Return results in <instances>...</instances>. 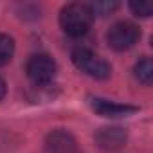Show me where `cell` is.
Masks as SVG:
<instances>
[{
	"instance_id": "6da1fadb",
	"label": "cell",
	"mask_w": 153,
	"mask_h": 153,
	"mask_svg": "<svg viewBox=\"0 0 153 153\" xmlns=\"http://www.w3.org/2000/svg\"><path fill=\"white\" fill-rule=\"evenodd\" d=\"M92 20H94V13H92L90 6L81 4V2H74V4L65 6L59 15L61 29L68 36H74V38L87 34L92 25Z\"/></svg>"
},
{
	"instance_id": "7a4b0ae2",
	"label": "cell",
	"mask_w": 153,
	"mask_h": 153,
	"mask_svg": "<svg viewBox=\"0 0 153 153\" xmlns=\"http://www.w3.org/2000/svg\"><path fill=\"white\" fill-rule=\"evenodd\" d=\"M72 61L81 72H85L90 78H96V79L110 78V72H112L110 65L99 56H96L90 49H85V47L76 49L72 52Z\"/></svg>"
},
{
	"instance_id": "3957f363",
	"label": "cell",
	"mask_w": 153,
	"mask_h": 153,
	"mask_svg": "<svg viewBox=\"0 0 153 153\" xmlns=\"http://www.w3.org/2000/svg\"><path fill=\"white\" fill-rule=\"evenodd\" d=\"M139 38H140V29L131 22H117L110 27L106 34L108 45L119 52L131 49L139 42Z\"/></svg>"
},
{
	"instance_id": "277c9868",
	"label": "cell",
	"mask_w": 153,
	"mask_h": 153,
	"mask_svg": "<svg viewBox=\"0 0 153 153\" xmlns=\"http://www.w3.org/2000/svg\"><path fill=\"white\" fill-rule=\"evenodd\" d=\"M56 68H58L56 61L49 54H34V56H31V59L27 61V67H25L29 79L38 87L49 85L54 79Z\"/></svg>"
},
{
	"instance_id": "5b68a950",
	"label": "cell",
	"mask_w": 153,
	"mask_h": 153,
	"mask_svg": "<svg viewBox=\"0 0 153 153\" xmlns=\"http://www.w3.org/2000/svg\"><path fill=\"white\" fill-rule=\"evenodd\" d=\"M90 106L96 114L103 115V117H126V115H131L135 114L139 108L137 106H131V105H121V103H114V101H106V99H101V97H92L90 99Z\"/></svg>"
},
{
	"instance_id": "8992f818",
	"label": "cell",
	"mask_w": 153,
	"mask_h": 153,
	"mask_svg": "<svg viewBox=\"0 0 153 153\" xmlns=\"http://www.w3.org/2000/svg\"><path fill=\"white\" fill-rule=\"evenodd\" d=\"M47 153H78L76 139L65 130H54L45 140Z\"/></svg>"
},
{
	"instance_id": "52a82bcc",
	"label": "cell",
	"mask_w": 153,
	"mask_h": 153,
	"mask_svg": "<svg viewBox=\"0 0 153 153\" xmlns=\"http://www.w3.org/2000/svg\"><path fill=\"white\" fill-rule=\"evenodd\" d=\"M96 142L106 151L119 149L126 142V130L121 126H106L96 133Z\"/></svg>"
},
{
	"instance_id": "ba28073f",
	"label": "cell",
	"mask_w": 153,
	"mask_h": 153,
	"mask_svg": "<svg viewBox=\"0 0 153 153\" xmlns=\"http://www.w3.org/2000/svg\"><path fill=\"white\" fill-rule=\"evenodd\" d=\"M135 78L142 85H151V81H153V61H151V58H142L137 61Z\"/></svg>"
},
{
	"instance_id": "9c48e42d",
	"label": "cell",
	"mask_w": 153,
	"mask_h": 153,
	"mask_svg": "<svg viewBox=\"0 0 153 153\" xmlns=\"http://www.w3.org/2000/svg\"><path fill=\"white\" fill-rule=\"evenodd\" d=\"M13 52H15V42H13V38L7 36V34H4V33H0V67L11 61Z\"/></svg>"
},
{
	"instance_id": "30bf717a",
	"label": "cell",
	"mask_w": 153,
	"mask_h": 153,
	"mask_svg": "<svg viewBox=\"0 0 153 153\" xmlns=\"http://www.w3.org/2000/svg\"><path fill=\"white\" fill-rule=\"evenodd\" d=\"M117 7H119V4H117V2H94V4L90 6V9H92L94 16H96V15H99V16L110 15V13H112V11H115Z\"/></svg>"
},
{
	"instance_id": "8fae6325",
	"label": "cell",
	"mask_w": 153,
	"mask_h": 153,
	"mask_svg": "<svg viewBox=\"0 0 153 153\" xmlns=\"http://www.w3.org/2000/svg\"><path fill=\"white\" fill-rule=\"evenodd\" d=\"M130 7H131V11L137 15V16H149L151 13H153V6L149 4V2H131L130 4Z\"/></svg>"
},
{
	"instance_id": "7c38bea8",
	"label": "cell",
	"mask_w": 153,
	"mask_h": 153,
	"mask_svg": "<svg viewBox=\"0 0 153 153\" xmlns=\"http://www.w3.org/2000/svg\"><path fill=\"white\" fill-rule=\"evenodd\" d=\"M4 96H6V81L0 78V101H2Z\"/></svg>"
}]
</instances>
